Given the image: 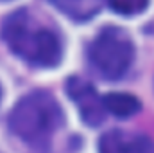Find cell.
<instances>
[{"instance_id":"6da1fadb","label":"cell","mask_w":154,"mask_h":153,"mask_svg":"<svg viewBox=\"0 0 154 153\" xmlns=\"http://www.w3.org/2000/svg\"><path fill=\"white\" fill-rule=\"evenodd\" d=\"M2 38L22 60L36 67H56L61 60V40L47 24L27 9H18L4 20Z\"/></svg>"},{"instance_id":"7a4b0ae2","label":"cell","mask_w":154,"mask_h":153,"mask_svg":"<svg viewBox=\"0 0 154 153\" xmlns=\"http://www.w3.org/2000/svg\"><path fill=\"white\" fill-rule=\"evenodd\" d=\"M61 124V106L45 90H36L22 97L9 115L11 132L32 148H47Z\"/></svg>"},{"instance_id":"3957f363","label":"cell","mask_w":154,"mask_h":153,"mask_svg":"<svg viewBox=\"0 0 154 153\" xmlns=\"http://www.w3.org/2000/svg\"><path fill=\"white\" fill-rule=\"evenodd\" d=\"M88 58L95 70L108 79H120L134 58L131 38L118 27H106L91 41Z\"/></svg>"},{"instance_id":"277c9868","label":"cell","mask_w":154,"mask_h":153,"mask_svg":"<svg viewBox=\"0 0 154 153\" xmlns=\"http://www.w3.org/2000/svg\"><path fill=\"white\" fill-rule=\"evenodd\" d=\"M66 92L70 99L75 103L82 121L88 126H99L104 121L106 108H104L102 97L97 94L93 85H90L81 77H70L66 83Z\"/></svg>"},{"instance_id":"5b68a950","label":"cell","mask_w":154,"mask_h":153,"mask_svg":"<svg viewBox=\"0 0 154 153\" xmlns=\"http://www.w3.org/2000/svg\"><path fill=\"white\" fill-rule=\"evenodd\" d=\"M99 153H154V141L143 133L111 130L100 135Z\"/></svg>"},{"instance_id":"8992f818","label":"cell","mask_w":154,"mask_h":153,"mask_svg":"<svg viewBox=\"0 0 154 153\" xmlns=\"http://www.w3.org/2000/svg\"><path fill=\"white\" fill-rule=\"evenodd\" d=\"M48 2L74 20H88L100 11L104 0H48Z\"/></svg>"},{"instance_id":"52a82bcc","label":"cell","mask_w":154,"mask_h":153,"mask_svg":"<svg viewBox=\"0 0 154 153\" xmlns=\"http://www.w3.org/2000/svg\"><path fill=\"white\" fill-rule=\"evenodd\" d=\"M102 103H104L106 112L116 115V117H131V115L138 114L142 108L138 97L131 94H124V92H111L104 96Z\"/></svg>"},{"instance_id":"ba28073f","label":"cell","mask_w":154,"mask_h":153,"mask_svg":"<svg viewBox=\"0 0 154 153\" xmlns=\"http://www.w3.org/2000/svg\"><path fill=\"white\" fill-rule=\"evenodd\" d=\"M108 2L115 13L124 15V16L143 13L149 5V0H108Z\"/></svg>"},{"instance_id":"9c48e42d","label":"cell","mask_w":154,"mask_h":153,"mask_svg":"<svg viewBox=\"0 0 154 153\" xmlns=\"http://www.w3.org/2000/svg\"><path fill=\"white\" fill-rule=\"evenodd\" d=\"M0 97H2V90H0Z\"/></svg>"}]
</instances>
